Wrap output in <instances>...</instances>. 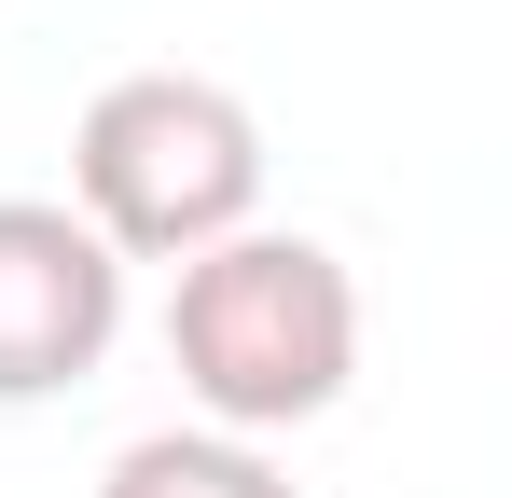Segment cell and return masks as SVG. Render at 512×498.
<instances>
[{"mask_svg":"<svg viewBox=\"0 0 512 498\" xmlns=\"http://www.w3.org/2000/svg\"><path fill=\"white\" fill-rule=\"evenodd\" d=\"M167 360L194 388V429L222 443H277V429H319L360 374V277L319 236H250L167 263Z\"/></svg>","mask_w":512,"mask_h":498,"instance_id":"cell-1","label":"cell"},{"mask_svg":"<svg viewBox=\"0 0 512 498\" xmlns=\"http://www.w3.org/2000/svg\"><path fill=\"white\" fill-rule=\"evenodd\" d=\"M70 222L111 263H194L263 222V125L208 70H125L70 125Z\"/></svg>","mask_w":512,"mask_h":498,"instance_id":"cell-2","label":"cell"},{"mask_svg":"<svg viewBox=\"0 0 512 498\" xmlns=\"http://www.w3.org/2000/svg\"><path fill=\"white\" fill-rule=\"evenodd\" d=\"M125 346V263L70 194H0V402H56Z\"/></svg>","mask_w":512,"mask_h":498,"instance_id":"cell-3","label":"cell"},{"mask_svg":"<svg viewBox=\"0 0 512 498\" xmlns=\"http://www.w3.org/2000/svg\"><path fill=\"white\" fill-rule=\"evenodd\" d=\"M97 498H305L263 443H222V429H139L111 471H97Z\"/></svg>","mask_w":512,"mask_h":498,"instance_id":"cell-4","label":"cell"}]
</instances>
